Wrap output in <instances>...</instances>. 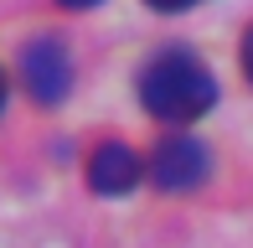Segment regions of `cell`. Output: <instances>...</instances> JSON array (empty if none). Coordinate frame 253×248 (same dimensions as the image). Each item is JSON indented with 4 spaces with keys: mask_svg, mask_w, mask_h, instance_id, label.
<instances>
[{
    "mask_svg": "<svg viewBox=\"0 0 253 248\" xmlns=\"http://www.w3.org/2000/svg\"><path fill=\"white\" fill-rule=\"evenodd\" d=\"M140 104L150 109L155 119H166V124H186V119H197V114H207V109L217 104V83H212V73H207V62H197L181 47H170V52H160V57L145 62Z\"/></svg>",
    "mask_w": 253,
    "mask_h": 248,
    "instance_id": "cell-1",
    "label": "cell"
},
{
    "mask_svg": "<svg viewBox=\"0 0 253 248\" xmlns=\"http://www.w3.org/2000/svg\"><path fill=\"white\" fill-rule=\"evenodd\" d=\"M21 78H26V93L37 98V104H62L67 88H73L67 47L57 37H37L26 52H21Z\"/></svg>",
    "mask_w": 253,
    "mask_h": 248,
    "instance_id": "cell-2",
    "label": "cell"
},
{
    "mask_svg": "<svg viewBox=\"0 0 253 248\" xmlns=\"http://www.w3.org/2000/svg\"><path fill=\"white\" fill-rule=\"evenodd\" d=\"M207 161H212V155H207L202 140H191V134H170V140L155 145L150 176H155L160 191H191V186L207 181Z\"/></svg>",
    "mask_w": 253,
    "mask_h": 248,
    "instance_id": "cell-3",
    "label": "cell"
},
{
    "mask_svg": "<svg viewBox=\"0 0 253 248\" xmlns=\"http://www.w3.org/2000/svg\"><path fill=\"white\" fill-rule=\"evenodd\" d=\"M134 181H140V155L129 145H98L93 161H88V186L98 197H124Z\"/></svg>",
    "mask_w": 253,
    "mask_h": 248,
    "instance_id": "cell-4",
    "label": "cell"
},
{
    "mask_svg": "<svg viewBox=\"0 0 253 248\" xmlns=\"http://www.w3.org/2000/svg\"><path fill=\"white\" fill-rule=\"evenodd\" d=\"M150 10H186V5H197V0H145Z\"/></svg>",
    "mask_w": 253,
    "mask_h": 248,
    "instance_id": "cell-5",
    "label": "cell"
},
{
    "mask_svg": "<svg viewBox=\"0 0 253 248\" xmlns=\"http://www.w3.org/2000/svg\"><path fill=\"white\" fill-rule=\"evenodd\" d=\"M243 73H248V83H253V26H248V37H243Z\"/></svg>",
    "mask_w": 253,
    "mask_h": 248,
    "instance_id": "cell-6",
    "label": "cell"
},
{
    "mask_svg": "<svg viewBox=\"0 0 253 248\" xmlns=\"http://www.w3.org/2000/svg\"><path fill=\"white\" fill-rule=\"evenodd\" d=\"M67 10H88V5H98V0H62Z\"/></svg>",
    "mask_w": 253,
    "mask_h": 248,
    "instance_id": "cell-7",
    "label": "cell"
},
{
    "mask_svg": "<svg viewBox=\"0 0 253 248\" xmlns=\"http://www.w3.org/2000/svg\"><path fill=\"white\" fill-rule=\"evenodd\" d=\"M0 104H5V73H0Z\"/></svg>",
    "mask_w": 253,
    "mask_h": 248,
    "instance_id": "cell-8",
    "label": "cell"
}]
</instances>
